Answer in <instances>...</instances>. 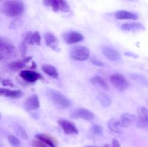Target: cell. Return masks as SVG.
I'll use <instances>...</instances> for the list:
<instances>
[{
	"mask_svg": "<svg viewBox=\"0 0 148 147\" xmlns=\"http://www.w3.org/2000/svg\"><path fill=\"white\" fill-rule=\"evenodd\" d=\"M1 11L7 17H17L24 11V4L21 0L6 1L1 7Z\"/></svg>",
	"mask_w": 148,
	"mask_h": 147,
	"instance_id": "1",
	"label": "cell"
},
{
	"mask_svg": "<svg viewBox=\"0 0 148 147\" xmlns=\"http://www.w3.org/2000/svg\"><path fill=\"white\" fill-rule=\"evenodd\" d=\"M46 95L49 100L55 106L61 109H66L70 108L72 105V101L59 91L52 89H47L46 91Z\"/></svg>",
	"mask_w": 148,
	"mask_h": 147,
	"instance_id": "2",
	"label": "cell"
},
{
	"mask_svg": "<svg viewBox=\"0 0 148 147\" xmlns=\"http://www.w3.org/2000/svg\"><path fill=\"white\" fill-rule=\"evenodd\" d=\"M17 50L12 43L7 38L0 36V54L3 59H8L16 55Z\"/></svg>",
	"mask_w": 148,
	"mask_h": 147,
	"instance_id": "3",
	"label": "cell"
},
{
	"mask_svg": "<svg viewBox=\"0 0 148 147\" xmlns=\"http://www.w3.org/2000/svg\"><path fill=\"white\" fill-rule=\"evenodd\" d=\"M69 55L74 60L85 61L89 59L90 50L85 46H77L71 48Z\"/></svg>",
	"mask_w": 148,
	"mask_h": 147,
	"instance_id": "4",
	"label": "cell"
},
{
	"mask_svg": "<svg viewBox=\"0 0 148 147\" xmlns=\"http://www.w3.org/2000/svg\"><path fill=\"white\" fill-rule=\"evenodd\" d=\"M111 84L120 92H123L129 86V82L124 76L121 74H114L110 76Z\"/></svg>",
	"mask_w": 148,
	"mask_h": 147,
	"instance_id": "5",
	"label": "cell"
},
{
	"mask_svg": "<svg viewBox=\"0 0 148 147\" xmlns=\"http://www.w3.org/2000/svg\"><path fill=\"white\" fill-rule=\"evenodd\" d=\"M73 118H82L88 121H91L95 118V115L89 110L85 108H77L73 110L70 115Z\"/></svg>",
	"mask_w": 148,
	"mask_h": 147,
	"instance_id": "6",
	"label": "cell"
},
{
	"mask_svg": "<svg viewBox=\"0 0 148 147\" xmlns=\"http://www.w3.org/2000/svg\"><path fill=\"white\" fill-rule=\"evenodd\" d=\"M62 37L64 41L69 45L79 43L84 40V36L81 33L75 31L65 33L64 34L62 35Z\"/></svg>",
	"mask_w": 148,
	"mask_h": 147,
	"instance_id": "7",
	"label": "cell"
},
{
	"mask_svg": "<svg viewBox=\"0 0 148 147\" xmlns=\"http://www.w3.org/2000/svg\"><path fill=\"white\" fill-rule=\"evenodd\" d=\"M20 77L25 81L30 83L36 82L38 79H43V77L41 74L36 71L30 70H23L20 73Z\"/></svg>",
	"mask_w": 148,
	"mask_h": 147,
	"instance_id": "8",
	"label": "cell"
},
{
	"mask_svg": "<svg viewBox=\"0 0 148 147\" xmlns=\"http://www.w3.org/2000/svg\"><path fill=\"white\" fill-rule=\"evenodd\" d=\"M58 123L63 129L64 132L67 135H74V134L78 133V129L70 121H68L66 120H59L58 121Z\"/></svg>",
	"mask_w": 148,
	"mask_h": 147,
	"instance_id": "9",
	"label": "cell"
},
{
	"mask_svg": "<svg viewBox=\"0 0 148 147\" xmlns=\"http://www.w3.org/2000/svg\"><path fill=\"white\" fill-rule=\"evenodd\" d=\"M137 125L140 128H147L148 127V110L144 107H141L137 110Z\"/></svg>",
	"mask_w": 148,
	"mask_h": 147,
	"instance_id": "10",
	"label": "cell"
},
{
	"mask_svg": "<svg viewBox=\"0 0 148 147\" xmlns=\"http://www.w3.org/2000/svg\"><path fill=\"white\" fill-rule=\"evenodd\" d=\"M121 29L124 31L127 32H140L145 30L144 26L139 22H130V23H124L121 26Z\"/></svg>",
	"mask_w": 148,
	"mask_h": 147,
	"instance_id": "11",
	"label": "cell"
},
{
	"mask_svg": "<svg viewBox=\"0 0 148 147\" xmlns=\"http://www.w3.org/2000/svg\"><path fill=\"white\" fill-rule=\"evenodd\" d=\"M25 107L27 110H37L40 107V102H39L38 97L36 95H33L29 97L25 101Z\"/></svg>",
	"mask_w": 148,
	"mask_h": 147,
	"instance_id": "12",
	"label": "cell"
},
{
	"mask_svg": "<svg viewBox=\"0 0 148 147\" xmlns=\"http://www.w3.org/2000/svg\"><path fill=\"white\" fill-rule=\"evenodd\" d=\"M103 53L106 59L111 61H119L121 59V54L116 50L108 47L103 48Z\"/></svg>",
	"mask_w": 148,
	"mask_h": 147,
	"instance_id": "13",
	"label": "cell"
},
{
	"mask_svg": "<svg viewBox=\"0 0 148 147\" xmlns=\"http://www.w3.org/2000/svg\"><path fill=\"white\" fill-rule=\"evenodd\" d=\"M44 39L47 46L56 51H58L59 50V47H58V41L53 33H49V32L46 33V34L44 35Z\"/></svg>",
	"mask_w": 148,
	"mask_h": 147,
	"instance_id": "14",
	"label": "cell"
},
{
	"mask_svg": "<svg viewBox=\"0 0 148 147\" xmlns=\"http://www.w3.org/2000/svg\"><path fill=\"white\" fill-rule=\"evenodd\" d=\"M115 17L117 20H138L139 17L137 14L125 10H119L115 13Z\"/></svg>",
	"mask_w": 148,
	"mask_h": 147,
	"instance_id": "15",
	"label": "cell"
},
{
	"mask_svg": "<svg viewBox=\"0 0 148 147\" xmlns=\"http://www.w3.org/2000/svg\"><path fill=\"white\" fill-rule=\"evenodd\" d=\"M36 139H38L40 141H43V143L46 144V145L49 146V147H56V141L55 140L54 138L51 136L50 135H48V134H44V133H40V134H37L36 135Z\"/></svg>",
	"mask_w": 148,
	"mask_h": 147,
	"instance_id": "16",
	"label": "cell"
},
{
	"mask_svg": "<svg viewBox=\"0 0 148 147\" xmlns=\"http://www.w3.org/2000/svg\"><path fill=\"white\" fill-rule=\"evenodd\" d=\"M0 95L6 97L17 99L23 95V93L20 90H11V89L0 88Z\"/></svg>",
	"mask_w": 148,
	"mask_h": 147,
	"instance_id": "17",
	"label": "cell"
},
{
	"mask_svg": "<svg viewBox=\"0 0 148 147\" xmlns=\"http://www.w3.org/2000/svg\"><path fill=\"white\" fill-rule=\"evenodd\" d=\"M136 118L134 115L130 113H124L121 117L120 123L122 128H127L135 121Z\"/></svg>",
	"mask_w": 148,
	"mask_h": 147,
	"instance_id": "18",
	"label": "cell"
},
{
	"mask_svg": "<svg viewBox=\"0 0 148 147\" xmlns=\"http://www.w3.org/2000/svg\"><path fill=\"white\" fill-rule=\"evenodd\" d=\"M41 69L44 73L54 79L59 78V73L56 68L50 64H43L41 66Z\"/></svg>",
	"mask_w": 148,
	"mask_h": 147,
	"instance_id": "19",
	"label": "cell"
},
{
	"mask_svg": "<svg viewBox=\"0 0 148 147\" xmlns=\"http://www.w3.org/2000/svg\"><path fill=\"white\" fill-rule=\"evenodd\" d=\"M31 57H27L25 58L24 59L20 61H14L13 63H11L9 65V67L10 69H11L12 70L17 71L19 69H21L23 68H24L25 66V64L27 63H28L30 61V60L31 59Z\"/></svg>",
	"mask_w": 148,
	"mask_h": 147,
	"instance_id": "20",
	"label": "cell"
},
{
	"mask_svg": "<svg viewBox=\"0 0 148 147\" xmlns=\"http://www.w3.org/2000/svg\"><path fill=\"white\" fill-rule=\"evenodd\" d=\"M108 126L112 132L115 133H120L121 128H122L120 123V120L117 119H111L108 122Z\"/></svg>",
	"mask_w": 148,
	"mask_h": 147,
	"instance_id": "21",
	"label": "cell"
},
{
	"mask_svg": "<svg viewBox=\"0 0 148 147\" xmlns=\"http://www.w3.org/2000/svg\"><path fill=\"white\" fill-rule=\"evenodd\" d=\"M90 82L92 84L100 86V87H101L102 89H105V90H108V84H107V83L106 82V81L103 80V78H101V76H94V77L91 78Z\"/></svg>",
	"mask_w": 148,
	"mask_h": 147,
	"instance_id": "22",
	"label": "cell"
},
{
	"mask_svg": "<svg viewBox=\"0 0 148 147\" xmlns=\"http://www.w3.org/2000/svg\"><path fill=\"white\" fill-rule=\"evenodd\" d=\"M14 131H15L16 134L18 135L19 137H20L21 138H23V140H27L28 138V135H27V133L25 131L24 128L22 126L19 125H16L14 128Z\"/></svg>",
	"mask_w": 148,
	"mask_h": 147,
	"instance_id": "23",
	"label": "cell"
},
{
	"mask_svg": "<svg viewBox=\"0 0 148 147\" xmlns=\"http://www.w3.org/2000/svg\"><path fill=\"white\" fill-rule=\"evenodd\" d=\"M99 100L101 102V105H102L103 108H108L111 103V99L109 98V97L106 94H101L99 96Z\"/></svg>",
	"mask_w": 148,
	"mask_h": 147,
	"instance_id": "24",
	"label": "cell"
},
{
	"mask_svg": "<svg viewBox=\"0 0 148 147\" xmlns=\"http://www.w3.org/2000/svg\"><path fill=\"white\" fill-rule=\"evenodd\" d=\"M41 43V37H40V34L38 32H35L32 34L31 38H30V45H34L37 44L38 46H40Z\"/></svg>",
	"mask_w": 148,
	"mask_h": 147,
	"instance_id": "25",
	"label": "cell"
},
{
	"mask_svg": "<svg viewBox=\"0 0 148 147\" xmlns=\"http://www.w3.org/2000/svg\"><path fill=\"white\" fill-rule=\"evenodd\" d=\"M43 4L46 6H50L52 10L54 12H57L59 10V4L57 0H43Z\"/></svg>",
	"mask_w": 148,
	"mask_h": 147,
	"instance_id": "26",
	"label": "cell"
},
{
	"mask_svg": "<svg viewBox=\"0 0 148 147\" xmlns=\"http://www.w3.org/2000/svg\"><path fill=\"white\" fill-rule=\"evenodd\" d=\"M7 139H8L9 143L13 147H20V141L19 140V138L17 137L14 136L13 135H10L7 137Z\"/></svg>",
	"mask_w": 148,
	"mask_h": 147,
	"instance_id": "27",
	"label": "cell"
},
{
	"mask_svg": "<svg viewBox=\"0 0 148 147\" xmlns=\"http://www.w3.org/2000/svg\"><path fill=\"white\" fill-rule=\"evenodd\" d=\"M58 4L59 7V10L63 12H67L69 10V6L66 0H57Z\"/></svg>",
	"mask_w": 148,
	"mask_h": 147,
	"instance_id": "28",
	"label": "cell"
},
{
	"mask_svg": "<svg viewBox=\"0 0 148 147\" xmlns=\"http://www.w3.org/2000/svg\"><path fill=\"white\" fill-rule=\"evenodd\" d=\"M90 132L93 135H101L103 133V128L99 125H93L90 129Z\"/></svg>",
	"mask_w": 148,
	"mask_h": 147,
	"instance_id": "29",
	"label": "cell"
},
{
	"mask_svg": "<svg viewBox=\"0 0 148 147\" xmlns=\"http://www.w3.org/2000/svg\"><path fill=\"white\" fill-rule=\"evenodd\" d=\"M32 144H33V147H49L45 143H43V141H40L38 139L32 141Z\"/></svg>",
	"mask_w": 148,
	"mask_h": 147,
	"instance_id": "30",
	"label": "cell"
},
{
	"mask_svg": "<svg viewBox=\"0 0 148 147\" xmlns=\"http://www.w3.org/2000/svg\"><path fill=\"white\" fill-rule=\"evenodd\" d=\"M22 23H23V22H22L21 20H20V19H16V20H13L12 22L11 23V24H10V28L13 29L20 27L22 24Z\"/></svg>",
	"mask_w": 148,
	"mask_h": 147,
	"instance_id": "31",
	"label": "cell"
},
{
	"mask_svg": "<svg viewBox=\"0 0 148 147\" xmlns=\"http://www.w3.org/2000/svg\"><path fill=\"white\" fill-rule=\"evenodd\" d=\"M132 77L134 78V80H136L137 82H140V83H142V84L147 83V80H146L145 78L143 77V76H140V75H136V76H133Z\"/></svg>",
	"mask_w": 148,
	"mask_h": 147,
	"instance_id": "32",
	"label": "cell"
},
{
	"mask_svg": "<svg viewBox=\"0 0 148 147\" xmlns=\"http://www.w3.org/2000/svg\"><path fill=\"white\" fill-rule=\"evenodd\" d=\"M1 83L4 86H11V87H14V84L12 83L10 79H2L1 80Z\"/></svg>",
	"mask_w": 148,
	"mask_h": 147,
	"instance_id": "33",
	"label": "cell"
},
{
	"mask_svg": "<svg viewBox=\"0 0 148 147\" xmlns=\"http://www.w3.org/2000/svg\"><path fill=\"white\" fill-rule=\"evenodd\" d=\"M27 44H26L25 43H24V42L23 41L20 46V50L23 56H24L26 53V50H27Z\"/></svg>",
	"mask_w": 148,
	"mask_h": 147,
	"instance_id": "34",
	"label": "cell"
},
{
	"mask_svg": "<svg viewBox=\"0 0 148 147\" xmlns=\"http://www.w3.org/2000/svg\"><path fill=\"white\" fill-rule=\"evenodd\" d=\"M91 62H92L93 64H95V66H103V62L101 61V60H99V59H92V60H91Z\"/></svg>",
	"mask_w": 148,
	"mask_h": 147,
	"instance_id": "35",
	"label": "cell"
},
{
	"mask_svg": "<svg viewBox=\"0 0 148 147\" xmlns=\"http://www.w3.org/2000/svg\"><path fill=\"white\" fill-rule=\"evenodd\" d=\"M112 147H121L119 144V141L116 138H114L112 141Z\"/></svg>",
	"mask_w": 148,
	"mask_h": 147,
	"instance_id": "36",
	"label": "cell"
},
{
	"mask_svg": "<svg viewBox=\"0 0 148 147\" xmlns=\"http://www.w3.org/2000/svg\"><path fill=\"white\" fill-rule=\"evenodd\" d=\"M103 147H111V146H110V145H108V144H106L105 146H103Z\"/></svg>",
	"mask_w": 148,
	"mask_h": 147,
	"instance_id": "37",
	"label": "cell"
},
{
	"mask_svg": "<svg viewBox=\"0 0 148 147\" xmlns=\"http://www.w3.org/2000/svg\"><path fill=\"white\" fill-rule=\"evenodd\" d=\"M2 59H3V57L1 56V55L0 54V60H2Z\"/></svg>",
	"mask_w": 148,
	"mask_h": 147,
	"instance_id": "38",
	"label": "cell"
},
{
	"mask_svg": "<svg viewBox=\"0 0 148 147\" xmlns=\"http://www.w3.org/2000/svg\"><path fill=\"white\" fill-rule=\"evenodd\" d=\"M6 1V0H0V2H2V1Z\"/></svg>",
	"mask_w": 148,
	"mask_h": 147,
	"instance_id": "39",
	"label": "cell"
},
{
	"mask_svg": "<svg viewBox=\"0 0 148 147\" xmlns=\"http://www.w3.org/2000/svg\"><path fill=\"white\" fill-rule=\"evenodd\" d=\"M86 147H93V146H86Z\"/></svg>",
	"mask_w": 148,
	"mask_h": 147,
	"instance_id": "40",
	"label": "cell"
},
{
	"mask_svg": "<svg viewBox=\"0 0 148 147\" xmlns=\"http://www.w3.org/2000/svg\"><path fill=\"white\" fill-rule=\"evenodd\" d=\"M0 118H1V114H0Z\"/></svg>",
	"mask_w": 148,
	"mask_h": 147,
	"instance_id": "41",
	"label": "cell"
}]
</instances>
